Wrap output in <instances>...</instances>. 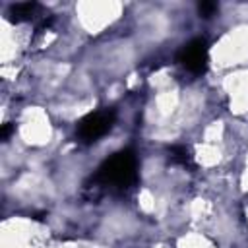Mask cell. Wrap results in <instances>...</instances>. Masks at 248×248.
Returning a JSON list of instances; mask_svg holds the SVG:
<instances>
[{"mask_svg": "<svg viewBox=\"0 0 248 248\" xmlns=\"http://www.w3.org/2000/svg\"><path fill=\"white\" fill-rule=\"evenodd\" d=\"M136 180H138V155L134 149H120L112 153L99 165L95 172V182L118 190H126L134 186Z\"/></svg>", "mask_w": 248, "mask_h": 248, "instance_id": "cell-1", "label": "cell"}, {"mask_svg": "<svg viewBox=\"0 0 248 248\" xmlns=\"http://www.w3.org/2000/svg\"><path fill=\"white\" fill-rule=\"evenodd\" d=\"M114 122H116V112L112 108H101V110L89 112L78 122L76 138L81 143H93V141L101 140L105 134H108L112 130Z\"/></svg>", "mask_w": 248, "mask_h": 248, "instance_id": "cell-2", "label": "cell"}, {"mask_svg": "<svg viewBox=\"0 0 248 248\" xmlns=\"http://www.w3.org/2000/svg\"><path fill=\"white\" fill-rule=\"evenodd\" d=\"M178 62L180 66H184L190 74H205L207 70V62H209V46L207 41L198 37L188 41L186 45H182V48L178 50Z\"/></svg>", "mask_w": 248, "mask_h": 248, "instance_id": "cell-3", "label": "cell"}, {"mask_svg": "<svg viewBox=\"0 0 248 248\" xmlns=\"http://www.w3.org/2000/svg\"><path fill=\"white\" fill-rule=\"evenodd\" d=\"M39 12H41V4H37V2H17V4H10V8H8L10 19L16 23L35 19L39 16Z\"/></svg>", "mask_w": 248, "mask_h": 248, "instance_id": "cell-4", "label": "cell"}, {"mask_svg": "<svg viewBox=\"0 0 248 248\" xmlns=\"http://www.w3.org/2000/svg\"><path fill=\"white\" fill-rule=\"evenodd\" d=\"M169 159L174 165L186 167V169H194V155L192 149L188 145H172L169 149Z\"/></svg>", "mask_w": 248, "mask_h": 248, "instance_id": "cell-5", "label": "cell"}, {"mask_svg": "<svg viewBox=\"0 0 248 248\" xmlns=\"http://www.w3.org/2000/svg\"><path fill=\"white\" fill-rule=\"evenodd\" d=\"M217 10H219L217 2H211V0H203V2L198 4V14L202 17H211V16H215Z\"/></svg>", "mask_w": 248, "mask_h": 248, "instance_id": "cell-6", "label": "cell"}, {"mask_svg": "<svg viewBox=\"0 0 248 248\" xmlns=\"http://www.w3.org/2000/svg\"><path fill=\"white\" fill-rule=\"evenodd\" d=\"M12 130H14V126H12V124H4V126H2V132H0V138L6 141V140H8V136L12 134Z\"/></svg>", "mask_w": 248, "mask_h": 248, "instance_id": "cell-7", "label": "cell"}]
</instances>
